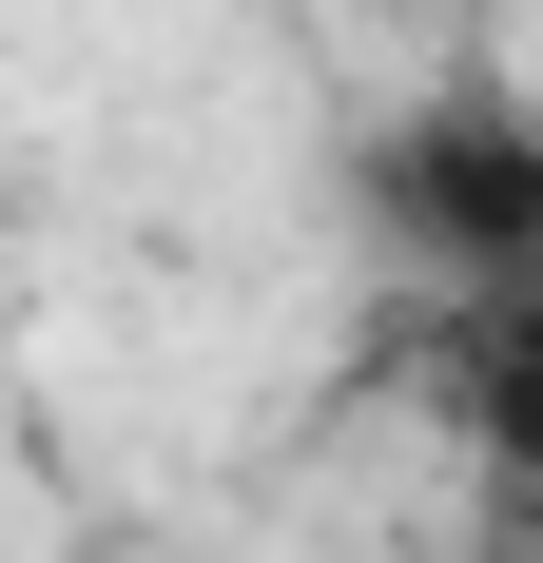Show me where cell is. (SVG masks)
<instances>
[{"label":"cell","mask_w":543,"mask_h":563,"mask_svg":"<svg viewBox=\"0 0 543 563\" xmlns=\"http://www.w3.org/2000/svg\"><path fill=\"white\" fill-rule=\"evenodd\" d=\"M350 214H369V253L408 291H524L543 273V98H505V78H428V98H388L369 136H350Z\"/></svg>","instance_id":"1"},{"label":"cell","mask_w":543,"mask_h":563,"mask_svg":"<svg viewBox=\"0 0 543 563\" xmlns=\"http://www.w3.org/2000/svg\"><path fill=\"white\" fill-rule=\"evenodd\" d=\"M428 389L486 466V506H543V273L524 291H446L428 311Z\"/></svg>","instance_id":"2"},{"label":"cell","mask_w":543,"mask_h":563,"mask_svg":"<svg viewBox=\"0 0 543 563\" xmlns=\"http://www.w3.org/2000/svg\"><path fill=\"white\" fill-rule=\"evenodd\" d=\"M466 563H543V506H486V544H466Z\"/></svg>","instance_id":"3"}]
</instances>
